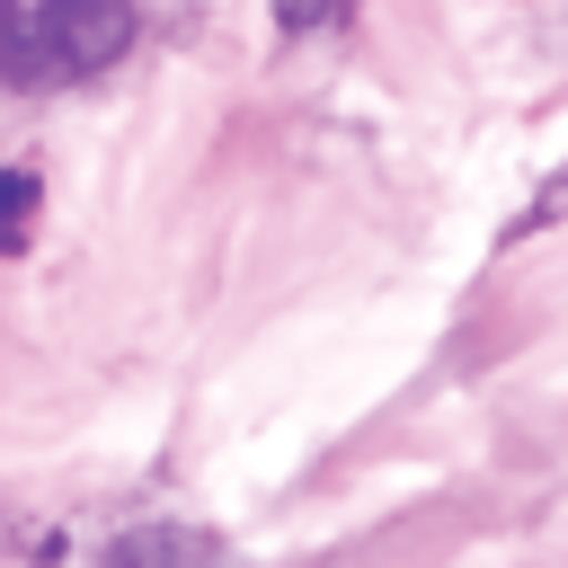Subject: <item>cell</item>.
Listing matches in <instances>:
<instances>
[{"mask_svg":"<svg viewBox=\"0 0 568 568\" xmlns=\"http://www.w3.org/2000/svg\"><path fill=\"white\" fill-rule=\"evenodd\" d=\"M133 44V0H0V71L18 89L106 71Z\"/></svg>","mask_w":568,"mask_h":568,"instance_id":"obj_1","label":"cell"},{"mask_svg":"<svg viewBox=\"0 0 568 568\" xmlns=\"http://www.w3.org/2000/svg\"><path fill=\"white\" fill-rule=\"evenodd\" d=\"M98 568H231V550L204 532V524H133V532H115L106 541V559Z\"/></svg>","mask_w":568,"mask_h":568,"instance_id":"obj_2","label":"cell"},{"mask_svg":"<svg viewBox=\"0 0 568 568\" xmlns=\"http://www.w3.org/2000/svg\"><path fill=\"white\" fill-rule=\"evenodd\" d=\"M36 213H44V186H36V169H0V248H27Z\"/></svg>","mask_w":568,"mask_h":568,"instance_id":"obj_3","label":"cell"},{"mask_svg":"<svg viewBox=\"0 0 568 568\" xmlns=\"http://www.w3.org/2000/svg\"><path fill=\"white\" fill-rule=\"evenodd\" d=\"M284 27H320V18H346V0H275Z\"/></svg>","mask_w":568,"mask_h":568,"instance_id":"obj_4","label":"cell"},{"mask_svg":"<svg viewBox=\"0 0 568 568\" xmlns=\"http://www.w3.org/2000/svg\"><path fill=\"white\" fill-rule=\"evenodd\" d=\"M559 195H568V178H559ZM559 195H550V204H559Z\"/></svg>","mask_w":568,"mask_h":568,"instance_id":"obj_5","label":"cell"}]
</instances>
